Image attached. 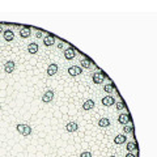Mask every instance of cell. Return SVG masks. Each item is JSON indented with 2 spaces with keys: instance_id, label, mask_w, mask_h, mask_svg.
<instances>
[{
  "instance_id": "1",
  "label": "cell",
  "mask_w": 157,
  "mask_h": 157,
  "mask_svg": "<svg viewBox=\"0 0 157 157\" xmlns=\"http://www.w3.org/2000/svg\"><path fill=\"white\" fill-rule=\"evenodd\" d=\"M16 130H17L18 134H21L22 136H30L32 135V127L28 124H17L16 126Z\"/></svg>"
},
{
  "instance_id": "2",
  "label": "cell",
  "mask_w": 157,
  "mask_h": 157,
  "mask_svg": "<svg viewBox=\"0 0 157 157\" xmlns=\"http://www.w3.org/2000/svg\"><path fill=\"white\" fill-rule=\"evenodd\" d=\"M54 91H46L43 94H42V102L47 103V102H51L52 98H54Z\"/></svg>"
},
{
  "instance_id": "3",
  "label": "cell",
  "mask_w": 157,
  "mask_h": 157,
  "mask_svg": "<svg viewBox=\"0 0 157 157\" xmlns=\"http://www.w3.org/2000/svg\"><path fill=\"white\" fill-rule=\"evenodd\" d=\"M68 74L71 75V76H78V75L83 74V68L77 67V66H72L68 68Z\"/></svg>"
},
{
  "instance_id": "4",
  "label": "cell",
  "mask_w": 157,
  "mask_h": 157,
  "mask_svg": "<svg viewBox=\"0 0 157 157\" xmlns=\"http://www.w3.org/2000/svg\"><path fill=\"white\" fill-rule=\"evenodd\" d=\"M92 78H93L94 84H102L103 80H105V75H103L102 72H94Z\"/></svg>"
},
{
  "instance_id": "5",
  "label": "cell",
  "mask_w": 157,
  "mask_h": 157,
  "mask_svg": "<svg viewBox=\"0 0 157 157\" xmlns=\"http://www.w3.org/2000/svg\"><path fill=\"white\" fill-rule=\"evenodd\" d=\"M15 68H16V63H15V62H12V60L7 62V63L4 64V71H5V74H12V72L15 71Z\"/></svg>"
},
{
  "instance_id": "6",
  "label": "cell",
  "mask_w": 157,
  "mask_h": 157,
  "mask_svg": "<svg viewBox=\"0 0 157 157\" xmlns=\"http://www.w3.org/2000/svg\"><path fill=\"white\" fill-rule=\"evenodd\" d=\"M64 58L67 59V60H71V59H74L75 58V55H76V51H75L72 47H69V49H67V50H64Z\"/></svg>"
},
{
  "instance_id": "7",
  "label": "cell",
  "mask_w": 157,
  "mask_h": 157,
  "mask_svg": "<svg viewBox=\"0 0 157 157\" xmlns=\"http://www.w3.org/2000/svg\"><path fill=\"white\" fill-rule=\"evenodd\" d=\"M102 105H105V106H113L114 103H115V100H114V97L113 96H105L102 98Z\"/></svg>"
},
{
  "instance_id": "8",
  "label": "cell",
  "mask_w": 157,
  "mask_h": 157,
  "mask_svg": "<svg viewBox=\"0 0 157 157\" xmlns=\"http://www.w3.org/2000/svg\"><path fill=\"white\" fill-rule=\"evenodd\" d=\"M57 72H58V64L57 63H51L47 67V75H49V76H54V75H57Z\"/></svg>"
},
{
  "instance_id": "9",
  "label": "cell",
  "mask_w": 157,
  "mask_h": 157,
  "mask_svg": "<svg viewBox=\"0 0 157 157\" xmlns=\"http://www.w3.org/2000/svg\"><path fill=\"white\" fill-rule=\"evenodd\" d=\"M66 130L68 131V132H76L78 130V124L76 122H69V123H67Z\"/></svg>"
},
{
  "instance_id": "10",
  "label": "cell",
  "mask_w": 157,
  "mask_h": 157,
  "mask_svg": "<svg viewBox=\"0 0 157 157\" xmlns=\"http://www.w3.org/2000/svg\"><path fill=\"white\" fill-rule=\"evenodd\" d=\"M131 120V117L128 115V114H120L119 117H118V122L120 123V124H127L128 122Z\"/></svg>"
},
{
  "instance_id": "11",
  "label": "cell",
  "mask_w": 157,
  "mask_h": 157,
  "mask_svg": "<svg viewBox=\"0 0 157 157\" xmlns=\"http://www.w3.org/2000/svg\"><path fill=\"white\" fill-rule=\"evenodd\" d=\"M94 105H96V103H94L93 100H86L83 105V109L85 111H89V110H92V109H94Z\"/></svg>"
},
{
  "instance_id": "12",
  "label": "cell",
  "mask_w": 157,
  "mask_h": 157,
  "mask_svg": "<svg viewBox=\"0 0 157 157\" xmlns=\"http://www.w3.org/2000/svg\"><path fill=\"white\" fill-rule=\"evenodd\" d=\"M55 43V37L54 35H46V37L43 38V45L45 46H52V45Z\"/></svg>"
},
{
  "instance_id": "13",
  "label": "cell",
  "mask_w": 157,
  "mask_h": 157,
  "mask_svg": "<svg viewBox=\"0 0 157 157\" xmlns=\"http://www.w3.org/2000/svg\"><path fill=\"white\" fill-rule=\"evenodd\" d=\"M28 52L30 54H37L38 52V45L35 42H32V43L28 45Z\"/></svg>"
},
{
  "instance_id": "14",
  "label": "cell",
  "mask_w": 157,
  "mask_h": 157,
  "mask_svg": "<svg viewBox=\"0 0 157 157\" xmlns=\"http://www.w3.org/2000/svg\"><path fill=\"white\" fill-rule=\"evenodd\" d=\"M13 38H15V33L12 32L11 29H8V30H4V39L7 42H11V41H13Z\"/></svg>"
},
{
  "instance_id": "15",
  "label": "cell",
  "mask_w": 157,
  "mask_h": 157,
  "mask_svg": "<svg viewBox=\"0 0 157 157\" xmlns=\"http://www.w3.org/2000/svg\"><path fill=\"white\" fill-rule=\"evenodd\" d=\"M30 34H32V32H30V28L29 26L22 28L21 32H20V37H21V38H28V37H30Z\"/></svg>"
},
{
  "instance_id": "16",
  "label": "cell",
  "mask_w": 157,
  "mask_h": 157,
  "mask_svg": "<svg viewBox=\"0 0 157 157\" xmlns=\"http://www.w3.org/2000/svg\"><path fill=\"white\" fill-rule=\"evenodd\" d=\"M126 139H127V136L124 134H120V135H117L114 137V143L115 144H123V143H126Z\"/></svg>"
},
{
  "instance_id": "17",
  "label": "cell",
  "mask_w": 157,
  "mask_h": 157,
  "mask_svg": "<svg viewBox=\"0 0 157 157\" xmlns=\"http://www.w3.org/2000/svg\"><path fill=\"white\" fill-rule=\"evenodd\" d=\"M98 126L100 127H109L110 126V119L109 118H101L100 120H98Z\"/></svg>"
},
{
  "instance_id": "18",
  "label": "cell",
  "mask_w": 157,
  "mask_h": 157,
  "mask_svg": "<svg viewBox=\"0 0 157 157\" xmlns=\"http://www.w3.org/2000/svg\"><path fill=\"white\" fill-rule=\"evenodd\" d=\"M126 148H127L128 152H132V151H135L136 148H137V144H136L135 141H128L127 145H126Z\"/></svg>"
},
{
  "instance_id": "19",
  "label": "cell",
  "mask_w": 157,
  "mask_h": 157,
  "mask_svg": "<svg viewBox=\"0 0 157 157\" xmlns=\"http://www.w3.org/2000/svg\"><path fill=\"white\" fill-rule=\"evenodd\" d=\"M80 64H81V68H86V69H88V68H91V67H92V63L88 60V59H83V60L80 62Z\"/></svg>"
},
{
  "instance_id": "20",
  "label": "cell",
  "mask_w": 157,
  "mask_h": 157,
  "mask_svg": "<svg viewBox=\"0 0 157 157\" xmlns=\"http://www.w3.org/2000/svg\"><path fill=\"white\" fill-rule=\"evenodd\" d=\"M103 89H105L106 93H111V92L114 91V85H113V84H106Z\"/></svg>"
},
{
  "instance_id": "21",
  "label": "cell",
  "mask_w": 157,
  "mask_h": 157,
  "mask_svg": "<svg viewBox=\"0 0 157 157\" xmlns=\"http://www.w3.org/2000/svg\"><path fill=\"white\" fill-rule=\"evenodd\" d=\"M132 131H134L132 126H123V132H124V135L128 132H132Z\"/></svg>"
},
{
  "instance_id": "22",
  "label": "cell",
  "mask_w": 157,
  "mask_h": 157,
  "mask_svg": "<svg viewBox=\"0 0 157 157\" xmlns=\"http://www.w3.org/2000/svg\"><path fill=\"white\" fill-rule=\"evenodd\" d=\"M80 157H92V152H83V153H80Z\"/></svg>"
},
{
  "instance_id": "23",
  "label": "cell",
  "mask_w": 157,
  "mask_h": 157,
  "mask_svg": "<svg viewBox=\"0 0 157 157\" xmlns=\"http://www.w3.org/2000/svg\"><path fill=\"white\" fill-rule=\"evenodd\" d=\"M115 105H117L118 110H123V109H124V103L123 102H118V103H115Z\"/></svg>"
},
{
  "instance_id": "24",
  "label": "cell",
  "mask_w": 157,
  "mask_h": 157,
  "mask_svg": "<svg viewBox=\"0 0 157 157\" xmlns=\"http://www.w3.org/2000/svg\"><path fill=\"white\" fill-rule=\"evenodd\" d=\"M126 157H136V156L134 155V153H131V152H130V153H127V155H126Z\"/></svg>"
},
{
  "instance_id": "25",
  "label": "cell",
  "mask_w": 157,
  "mask_h": 157,
  "mask_svg": "<svg viewBox=\"0 0 157 157\" xmlns=\"http://www.w3.org/2000/svg\"><path fill=\"white\" fill-rule=\"evenodd\" d=\"M35 35H37V38H41L42 37V33L41 32H37V34H35Z\"/></svg>"
},
{
  "instance_id": "26",
  "label": "cell",
  "mask_w": 157,
  "mask_h": 157,
  "mask_svg": "<svg viewBox=\"0 0 157 157\" xmlns=\"http://www.w3.org/2000/svg\"><path fill=\"white\" fill-rule=\"evenodd\" d=\"M3 32V28H1V25H0V33H1Z\"/></svg>"
},
{
  "instance_id": "27",
  "label": "cell",
  "mask_w": 157,
  "mask_h": 157,
  "mask_svg": "<svg viewBox=\"0 0 157 157\" xmlns=\"http://www.w3.org/2000/svg\"><path fill=\"white\" fill-rule=\"evenodd\" d=\"M109 157H117V156H109Z\"/></svg>"
},
{
  "instance_id": "28",
  "label": "cell",
  "mask_w": 157,
  "mask_h": 157,
  "mask_svg": "<svg viewBox=\"0 0 157 157\" xmlns=\"http://www.w3.org/2000/svg\"><path fill=\"white\" fill-rule=\"evenodd\" d=\"M0 109H1V105H0Z\"/></svg>"
}]
</instances>
